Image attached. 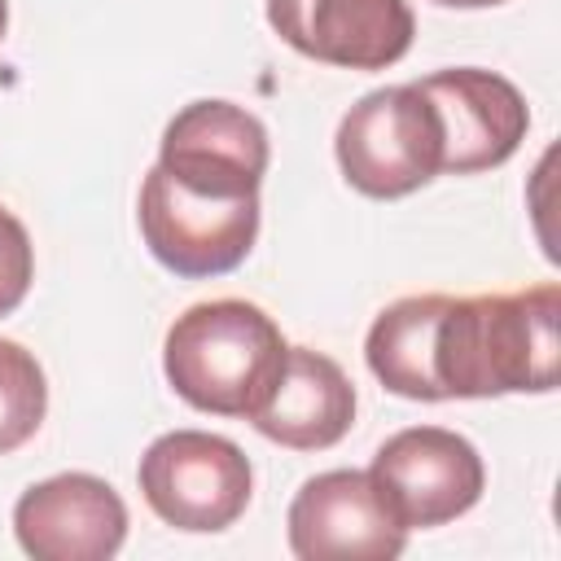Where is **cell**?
I'll return each instance as SVG.
<instances>
[{"mask_svg": "<svg viewBox=\"0 0 561 561\" xmlns=\"http://www.w3.org/2000/svg\"><path fill=\"white\" fill-rule=\"evenodd\" d=\"M272 31L302 57L342 70H386L408 57V0H267Z\"/></svg>", "mask_w": 561, "mask_h": 561, "instance_id": "30bf717a", "label": "cell"}, {"mask_svg": "<svg viewBox=\"0 0 561 561\" xmlns=\"http://www.w3.org/2000/svg\"><path fill=\"white\" fill-rule=\"evenodd\" d=\"M368 473L408 530H434L465 517L486 486L478 447L443 425H412L390 434L377 447Z\"/></svg>", "mask_w": 561, "mask_h": 561, "instance_id": "8992f818", "label": "cell"}, {"mask_svg": "<svg viewBox=\"0 0 561 561\" xmlns=\"http://www.w3.org/2000/svg\"><path fill=\"white\" fill-rule=\"evenodd\" d=\"M136 482L145 504L167 526L188 535L228 530L254 495L250 456L232 438L210 430L158 434L140 456Z\"/></svg>", "mask_w": 561, "mask_h": 561, "instance_id": "277c9868", "label": "cell"}, {"mask_svg": "<svg viewBox=\"0 0 561 561\" xmlns=\"http://www.w3.org/2000/svg\"><path fill=\"white\" fill-rule=\"evenodd\" d=\"M48 412V381L39 359L13 342L0 337V456L26 447Z\"/></svg>", "mask_w": 561, "mask_h": 561, "instance_id": "4fadbf2b", "label": "cell"}, {"mask_svg": "<svg viewBox=\"0 0 561 561\" xmlns=\"http://www.w3.org/2000/svg\"><path fill=\"white\" fill-rule=\"evenodd\" d=\"M438 9H495V4H504V0H434Z\"/></svg>", "mask_w": 561, "mask_h": 561, "instance_id": "9a60e30c", "label": "cell"}, {"mask_svg": "<svg viewBox=\"0 0 561 561\" xmlns=\"http://www.w3.org/2000/svg\"><path fill=\"white\" fill-rule=\"evenodd\" d=\"M4 26H9V0H0V39H4Z\"/></svg>", "mask_w": 561, "mask_h": 561, "instance_id": "2e32d148", "label": "cell"}, {"mask_svg": "<svg viewBox=\"0 0 561 561\" xmlns=\"http://www.w3.org/2000/svg\"><path fill=\"white\" fill-rule=\"evenodd\" d=\"M276 320L245 298H210L175 316L162 342L171 390L210 416H254L285 364Z\"/></svg>", "mask_w": 561, "mask_h": 561, "instance_id": "7a4b0ae2", "label": "cell"}, {"mask_svg": "<svg viewBox=\"0 0 561 561\" xmlns=\"http://www.w3.org/2000/svg\"><path fill=\"white\" fill-rule=\"evenodd\" d=\"M342 180L377 202L408 197L443 175V131L421 83H394L359 96L333 136Z\"/></svg>", "mask_w": 561, "mask_h": 561, "instance_id": "3957f363", "label": "cell"}, {"mask_svg": "<svg viewBox=\"0 0 561 561\" xmlns=\"http://www.w3.org/2000/svg\"><path fill=\"white\" fill-rule=\"evenodd\" d=\"M35 280V245L26 224L0 206V316H13Z\"/></svg>", "mask_w": 561, "mask_h": 561, "instance_id": "5bb4252c", "label": "cell"}, {"mask_svg": "<svg viewBox=\"0 0 561 561\" xmlns=\"http://www.w3.org/2000/svg\"><path fill=\"white\" fill-rule=\"evenodd\" d=\"M250 425L294 451H324L346 438L355 425V386L342 373L337 359L311 351V346H289L285 364L263 399V408L250 416Z\"/></svg>", "mask_w": 561, "mask_h": 561, "instance_id": "7c38bea8", "label": "cell"}, {"mask_svg": "<svg viewBox=\"0 0 561 561\" xmlns=\"http://www.w3.org/2000/svg\"><path fill=\"white\" fill-rule=\"evenodd\" d=\"M267 127L232 101L184 105L158 145V167L175 184L210 197H254L267 175Z\"/></svg>", "mask_w": 561, "mask_h": 561, "instance_id": "9c48e42d", "label": "cell"}, {"mask_svg": "<svg viewBox=\"0 0 561 561\" xmlns=\"http://www.w3.org/2000/svg\"><path fill=\"white\" fill-rule=\"evenodd\" d=\"M140 237L149 254L188 280L224 276L245 263L259 237V193L254 197H210L175 184L158 162L140 184Z\"/></svg>", "mask_w": 561, "mask_h": 561, "instance_id": "5b68a950", "label": "cell"}, {"mask_svg": "<svg viewBox=\"0 0 561 561\" xmlns=\"http://www.w3.org/2000/svg\"><path fill=\"white\" fill-rule=\"evenodd\" d=\"M13 535L35 561H110L127 539V504L96 473H57L18 495Z\"/></svg>", "mask_w": 561, "mask_h": 561, "instance_id": "8fae6325", "label": "cell"}, {"mask_svg": "<svg viewBox=\"0 0 561 561\" xmlns=\"http://www.w3.org/2000/svg\"><path fill=\"white\" fill-rule=\"evenodd\" d=\"M443 131V175H473L504 167L530 127L526 96L495 70L451 66L416 79Z\"/></svg>", "mask_w": 561, "mask_h": 561, "instance_id": "ba28073f", "label": "cell"}, {"mask_svg": "<svg viewBox=\"0 0 561 561\" xmlns=\"http://www.w3.org/2000/svg\"><path fill=\"white\" fill-rule=\"evenodd\" d=\"M561 377V289L552 280L517 294L438 298L430 337L434 403L548 394Z\"/></svg>", "mask_w": 561, "mask_h": 561, "instance_id": "6da1fadb", "label": "cell"}, {"mask_svg": "<svg viewBox=\"0 0 561 561\" xmlns=\"http://www.w3.org/2000/svg\"><path fill=\"white\" fill-rule=\"evenodd\" d=\"M285 526L289 552L302 561H394L408 548V526L394 517L368 469L307 478Z\"/></svg>", "mask_w": 561, "mask_h": 561, "instance_id": "52a82bcc", "label": "cell"}]
</instances>
